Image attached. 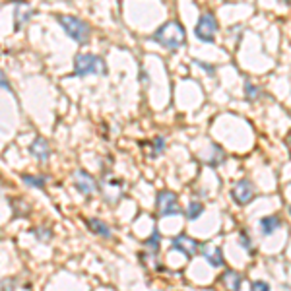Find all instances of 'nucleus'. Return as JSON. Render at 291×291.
<instances>
[{
    "mask_svg": "<svg viewBox=\"0 0 291 291\" xmlns=\"http://www.w3.org/2000/svg\"><path fill=\"white\" fill-rule=\"evenodd\" d=\"M151 39L157 45L169 49V51H177V49H181L182 45L186 43V33H184L182 23H179L177 19H169V21H165L161 27L155 29V33H153Z\"/></svg>",
    "mask_w": 291,
    "mask_h": 291,
    "instance_id": "1",
    "label": "nucleus"
},
{
    "mask_svg": "<svg viewBox=\"0 0 291 291\" xmlns=\"http://www.w3.org/2000/svg\"><path fill=\"white\" fill-rule=\"evenodd\" d=\"M90 74H107V64L101 56L91 55V53H80L74 58V76H90Z\"/></svg>",
    "mask_w": 291,
    "mask_h": 291,
    "instance_id": "2",
    "label": "nucleus"
},
{
    "mask_svg": "<svg viewBox=\"0 0 291 291\" xmlns=\"http://www.w3.org/2000/svg\"><path fill=\"white\" fill-rule=\"evenodd\" d=\"M58 23L64 27V31L68 33L70 39H74L76 43L84 45L90 41V25L84 21V19L76 18V16H56Z\"/></svg>",
    "mask_w": 291,
    "mask_h": 291,
    "instance_id": "3",
    "label": "nucleus"
},
{
    "mask_svg": "<svg viewBox=\"0 0 291 291\" xmlns=\"http://www.w3.org/2000/svg\"><path fill=\"white\" fill-rule=\"evenodd\" d=\"M216 33H218V21L214 18V14L212 12H204L198 18L196 27H194V35L198 37L202 43H214Z\"/></svg>",
    "mask_w": 291,
    "mask_h": 291,
    "instance_id": "4",
    "label": "nucleus"
},
{
    "mask_svg": "<svg viewBox=\"0 0 291 291\" xmlns=\"http://www.w3.org/2000/svg\"><path fill=\"white\" fill-rule=\"evenodd\" d=\"M155 204H157V210H159L161 216H179L181 214L179 198L171 190H159L157 198H155Z\"/></svg>",
    "mask_w": 291,
    "mask_h": 291,
    "instance_id": "5",
    "label": "nucleus"
},
{
    "mask_svg": "<svg viewBox=\"0 0 291 291\" xmlns=\"http://www.w3.org/2000/svg\"><path fill=\"white\" fill-rule=\"evenodd\" d=\"M255 194H256L255 184L249 181V179L237 181L235 186L231 188V196H233V200H235L239 206H247L249 202H253Z\"/></svg>",
    "mask_w": 291,
    "mask_h": 291,
    "instance_id": "6",
    "label": "nucleus"
},
{
    "mask_svg": "<svg viewBox=\"0 0 291 291\" xmlns=\"http://www.w3.org/2000/svg\"><path fill=\"white\" fill-rule=\"evenodd\" d=\"M171 247L175 249V251H179L182 253L184 256H194L198 253V249H200V245L194 241V239H190L188 235H177L173 237V241H171Z\"/></svg>",
    "mask_w": 291,
    "mask_h": 291,
    "instance_id": "7",
    "label": "nucleus"
},
{
    "mask_svg": "<svg viewBox=\"0 0 291 291\" xmlns=\"http://www.w3.org/2000/svg\"><path fill=\"white\" fill-rule=\"evenodd\" d=\"M74 186H76L82 194H86V196H90L91 192L99 190V188H97V182H95V179L91 177L90 173L82 171V169L74 173Z\"/></svg>",
    "mask_w": 291,
    "mask_h": 291,
    "instance_id": "8",
    "label": "nucleus"
},
{
    "mask_svg": "<svg viewBox=\"0 0 291 291\" xmlns=\"http://www.w3.org/2000/svg\"><path fill=\"white\" fill-rule=\"evenodd\" d=\"M29 151H31V155L39 159V161H47L49 159V155H51V147H49V142L43 138V136H37L35 140L31 142L29 146Z\"/></svg>",
    "mask_w": 291,
    "mask_h": 291,
    "instance_id": "9",
    "label": "nucleus"
},
{
    "mask_svg": "<svg viewBox=\"0 0 291 291\" xmlns=\"http://www.w3.org/2000/svg\"><path fill=\"white\" fill-rule=\"evenodd\" d=\"M200 253H202V256L210 262V266H214V268H221V266L225 264V260H223V253H221V249H219V247H210V245H204Z\"/></svg>",
    "mask_w": 291,
    "mask_h": 291,
    "instance_id": "10",
    "label": "nucleus"
},
{
    "mask_svg": "<svg viewBox=\"0 0 291 291\" xmlns=\"http://www.w3.org/2000/svg\"><path fill=\"white\" fill-rule=\"evenodd\" d=\"M31 14H33V10L29 8V4H25V2H18L16 6H14V27H16V31L21 29V25L23 23H27L29 18H31Z\"/></svg>",
    "mask_w": 291,
    "mask_h": 291,
    "instance_id": "11",
    "label": "nucleus"
},
{
    "mask_svg": "<svg viewBox=\"0 0 291 291\" xmlns=\"http://www.w3.org/2000/svg\"><path fill=\"white\" fill-rule=\"evenodd\" d=\"M221 282L225 284V288L229 291H239L243 286V278L241 274H237L235 270H227V272L221 276Z\"/></svg>",
    "mask_w": 291,
    "mask_h": 291,
    "instance_id": "12",
    "label": "nucleus"
},
{
    "mask_svg": "<svg viewBox=\"0 0 291 291\" xmlns=\"http://www.w3.org/2000/svg\"><path fill=\"white\" fill-rule=\"evenodd\" d=\"M88 227H90L91 231L95 233V235H99V237H111V227L105 223V221H101V219H97V218H90L88 221Z\"/></svg>",
    "mask_w": 291,
    "mask_h": 291,
    "instance_id": "13",
    "label": "nucleus"
},
{
    "mask_svg": "<svg viewBox=\"0 0 291 291\" xmlns=\"http://www.w3.org/2000/svg\"><path fill=\"white\" fill-rule=\"evenodd\" d=\"M280 225H282V219L278 216H266V218L260 219V229H262L264 235H272Z\"/></svg>",
    "mask_w": 291,
    "mask_h": 291,
    "instance_id": "14",
    "label": "nucleus"
},
{
    "mask_svg": "<svg viewBox=\"0 0 291 291\" xmlns=\"http://www.w3.org/2000/svg\"><path fill=\"white\" fill-rule=\"evenodd\" d=\"M21 181H23V184H27V186H31V188H45V184H47V177H43V175H29V173H23V175H21Z\"/></svg>",
    "mask_w": 291,
    "mask_h": 291,
    "instance_id": "15",
    "label": "nucleus"
},
{
    "mask_svg": "<svg viewBox=\"0 0 291 291\" xmlns=\"http://www.w3.org/2000/svg\"><path fill=\"white\" fill-rule=\"evenodd\" d=\"M202 212H204V204H200V202H190L188 208H186V219L188 221H194V219L200 218Z\"/></svg>",
    "mask_w": 291,
    "mask_h": 291,
    "instance_id": "16",
    "label": "nucleus"
},
{
    "mask_svg": "<svg viewBox=\"0 0 291 291\" xmlns=\"http://www.w3.org/2000/svg\"><path fill=\"white\" fill-rule=\"evenodd\" d=\"M260 93H262V90H260L258 86H255L251 80H247V82H245V95H247V99H249V101H255V99H258V97H260Z\"/></svg>",
    "mask_w": 291,
    "mask_h": 291,
    "instance_id": "17",
    "label": "nucleus"
},
{
    "mask_svg": "<svg viewBox=\"0 0 291 291\" xmlns=\"http://www.w3.org/2000/svg\"><path fill=\"white\" fill-rule=\"evenodd\" d=\"M146 247L151 249L153 253H157V249H159V231H157V229H155V231L151 233V237L146 241Z\"/></svg>",
    "mask_w": 291,
    "mask_h": 291,
    "instance_id": "18",
    "label": "nucleus"
},
{
    "mask_svg": "<svg viewBox=\"0 0 291 291\" xmlns=\"http://www.w3.org/2000/svg\"><path fill=\"white\" fill-rule=\"evenodd\" d=\"M151 144H153V147H155V149H153V155H151V157H157V155H159V153H161V151L165 149V138H161V136H155Z\"/></svg>",
    "mask_w": 291,
    "mask_h": 291,
    "instance_id": "19",
    "label": "nucleus"
},
{
    "mask_svg": "<svg viewBox=\"0 0 291 291\" xmlns=\"http://www.w3.org/2000/svg\"><path fill=\"white\" fill-rule=\"evenodd\" d=\"M33 235L39 239V241H43V243H47V241H51V231L49 229H33Z\"/></svg>",
    "mask_w": 291,
    "mask_h": 291,
    "instance_id": "20",
    "label": "nucleus"
},
{
    "mask_svg": "<svg viewBox=\"0 0 291 291\" xmlns=\"http://www.w3.org/2000/svg\"><path fill=\"white\" fill-rule=\"evenodd\" d=\"M251 290L253 291H270V286H268L266 282H253Z\"/></svg>",
    "mask_w": 291,
    "mask_h": 291,
    "instance_id": "21",
    "label": "nucleus"
},
{
    "mask_svg": "<svg viewBox=\"0 0 291 291\" xmlns=\"http://www.w3.org/2000/svg\"><path fill=\"white\" fill-rule=\"evenodd\" d=\"M194 64H198L200 68H204V70L210 74V76H216V68H214V66H208V64H206V62H202V60H194Z\"/></svg>",
    "mask_w": 291,
    "mask_h": 291,
    "instance_id": "22",
    "label": "nucleus"
},
{
    "mask_svg": "<svg viewBox=\"0 0 291 291\" xmlns=\"http://www.w3.org/2000/svg\"><path fill=\"white\" fill-rule=\"evenodd\" d=\"M241 243H243V247H245V249H249V251H251V239H249V235H247L245 231L241 233ZM251 253H253V251H251Z\"/></svg>",
    "mask_w": 291,
    "mask_h": 291,
    "instance_id": "23",
    "label": "nucleus"
},
{
    "mask_svg": "<svg viewBox=\"0 0 291 291\" xmlns=\"http://www.w3.org/2000/svg\"><path fill=\"white\" fill-rule=\"evenodd\" d=\"M2 88H4V90H8V91H12V88H10V84L6 82V74H2Z\"/></svg>",
    "mask_w": 291,
    "mask_h": 291,
    "instance_id": "24",
    "label": "nucleus"
},
{
    "mask_svg": "<svg viewBox=\"0 0 291 291\" xmlns=\"http://www.w3.org/2000/svg\"><path fill=\"white\" fill-rule=\"evenodd\" d=\"M286 146H288V149L291 151V130L288 132V136H286Z\"/></svg>",
    "mask_w": 291,
    "mask_h": 291,
    "instance_id": "25",
    "label": "nucleus"
},
{
    "mask_svg": "<svg viewBox=\"0 0 291 291\" xmlns=\"http://www.w3.org/2000/svg\"><path fill=\"white\" fill-rule=\"evenodd\" d=\"M290 214H291V206H290Z\"/></svg>",
    "mask_w": 291,
    "mask_h": 291,
    "instance_id": "26",
    "label": "nucleus"
}]
</instances>
